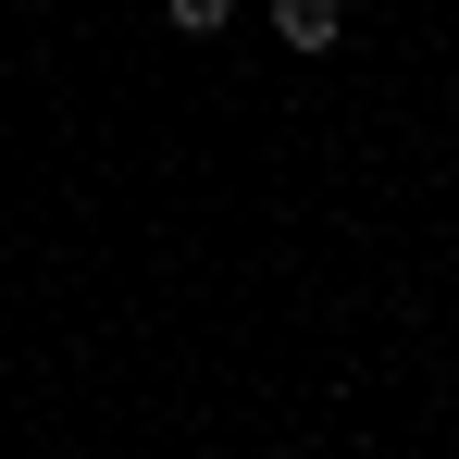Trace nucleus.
Here are the masks:
<instances>
[{
	"mask_svg": "<svg viewBox=\"0 0 459 459\" xmlns=\"http://www.w3.org/2000/svg\"><path fill=\"white\" fill-rule=\"evenodd\" d=\"M273 38H286V50H323V38H335V0H273Z\"/></svg>",
	"mask_w": 459,
	"mask_h": 459,
	"instance_id": "1",
	"label": "nucleus"
},
{
	"mask_svg": "<svg viewBox=\"0 0 459 459\" xmlns=\"http://www.w3.org/2000/svg\"><path fill=\"white\" fill-rule=\"evenodd\" d=\"M161 13H174V25H186V38H212V25H224L236 0H161Z\"/></svg>",
	"mask_w": 459,
	"mask_h": 459,
	"instance_id": "2",
	"label": "nucleus"
}]
</instances>
